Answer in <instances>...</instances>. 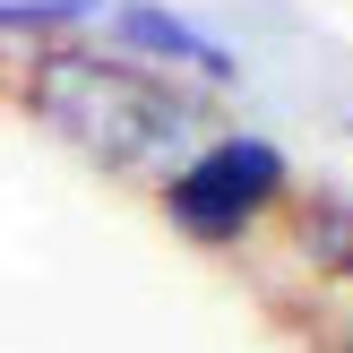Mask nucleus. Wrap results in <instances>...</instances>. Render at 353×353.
<instances>
[{"instance_id": "f257e3e1", "label": "nucleus", "mask_w": 353, "mask_h": 353, "mask_svg": "<svg viewBox=\"0 0 353 353\" xmlns=\"http://www.w3.org/2000/svg\"><path fill=\"white\" fill-rule=\"evenodd\" d=\"M17 103L86 164L121 172V181H155V190L207 138V103L181 78H155V69L95 52V43H43L17 69Z\"/></svg>"}, {"instance_id": "f03ea898", "label": "nucleus", "mask_w": 353, "mask_h": 353, "mask_svg": "<svg viewBox=\"0 0 353 353\" xmlns=\"http://www.w3.org/2000/svg\"><path fill=\"white\" fill-rule=\"evenodd\" d=\"M155 199H164V224L181 241H199V250H241V241H259L268 224H285L293 164H285V147L259 138V130H207L199 155H190Z\"/></svg>"}, {"instance_id": "7ed1b4c3", "label": "nucleus", "mask_w": 353, "mask_h": 353, "mask_svg": "<svg viewBox=\"0 0 353 353\" xmlns=\"http://www.w3.org/2000/svg\"><path fill=\"white\" fill-rule=\"evenodd\" d=\"M103 34H112L121 61L155 69V78H181L190 95H224V86H241L233 43H224L216 26H199V17L164 9V0H112V9H103Z\"/></svg>"}, {"instance_id": "20e7f679", "label": "nucleus", "mask_w": 353, "mask_h": 353, "mask_svg": "<svg viewBox=\"0 0 353 353\" xmlns=\"http://www.w3.org/2000/svg\"><path fill=\"white\" fill-rule=\"evenodd\" d=\"M285 224H293L302 268L319 276V285H327L336 268H353V199H345V190H310V199H293Z\"/></svg>"}, {"instance_id": "39448f33", "label": "nucleus", "mask_w": 353, "mask_h": 353, "mask_svg": "<svg viewBox=\"0 0 353 353\" xmlns=\"http://www.w3.org/2000/svg\"><path fill=\"white\" fill-rule=\"evenodd\" d=\"M103 9L112 0H0V34L26 26V34H86L103 26Z\"/></svg>"}, {"instance_id": "423d86ee", "label": "nucleus", "mask_w": 353, "mask_h": 353, "mask_svg": "<svg viewBox=\"0 0 353 353\" xmlns=\"http://www.w3.org/2000/svg\"><path fill=\"white\" fill-rule=\"evenodd\" d=\"M310 327H319V345H327V353H353V268H336V276L319 285Z\"/></svg>"}, {"instance_id": "0eeeda50", "label": "nucleus", "mask_w": 353, "mask_h": 353, "mask_svg": "<svg viewBox=\"0 0 353 353\" xmlns=\"http://www.w3.org/2000/svg\"><path fill=\"white\" fill-rule=\"evenodd\" d=\"M0 61H9V52H0Z\"/></svg>"}]
</instances>
